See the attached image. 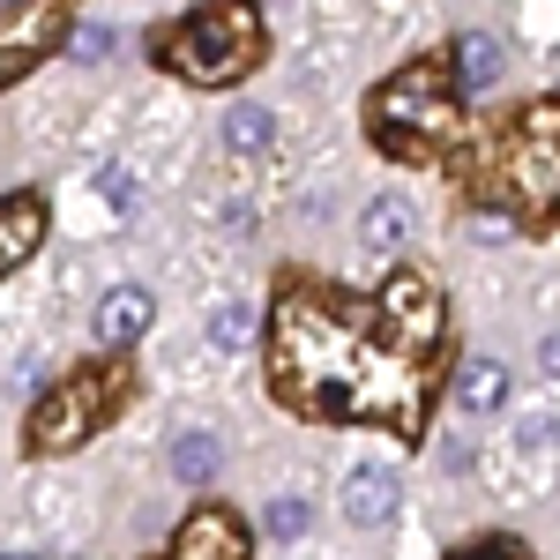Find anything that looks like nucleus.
Masks as SVG:
<instances>
[{
    "instance_id": "2",
    "label": "nucleus",
    "mask_w": 560,
    "mask_h": 560,
    "mask_svg": "<svg viewBox=\"0 0 560 560\" xmlns=\"http://www.w3.org/2000/svg\"><path fill=\"white\" fill-rule=\"evenodd\" d=\"M366 128L388 158H441L456 135H464V83L448 60H411L396 68L374 105H366Z\"/></svg>"
},
{
    "instance_id": "11",
    "label": "nucleus",
    "mask_w": 560,
    "mask_h": 560,
    "mask_svg": "<svg viewBox=\"0 0 560 560\" xmlns=\"http://www.w3.org/2000/svg\"><path fill=\"white\" fill-rule=\"evenodd\" d=\"M217 464H224V448H217L210 427H187L173 441V478L179 486H202V478H217Z\"/></svg>"
},
{
    "instance_id": "20",
    "label": "nucleus",
    "mask_w": 560,
    "mask_h": 560,
    "mask_svg": "<svg viewBox=\"0 0 560 560\" xmlns=\"http://www.w3.org/2000/svg\"><path fill=\"white\" fill-rule=\"evenodd\" d=\"M105 45H113V31H105V23H90V31H75V52H90V60H97Z\"/></svg>"
},
{
    "instance_id": "17",
    "label": "nucleus",
    "mask_w": 560,
    "mask_h": 560,
    "mask_svg": "<svg viewBox=\"0 0 560 560\" xmlns=\"http://www.w3.org/2000/svg\"><path fill=\"white\" fill-rule=\"evenodd\" d=\"M261 530H269V538H300L306 530V501H292V493L269 501V509H261Z\"/></svg>"
},
{
    "instance_id": "5",
    "label": "nucleus",
    "mask_w": 560,
    "mask_h": 560,
    "mask_svg": "<svg viewBox=\"0 0 560 560\" xmlns=\"http://www.w3.org/2000/svg\"><path fill=\"white\" fill-rule=\"evenodd\" d=\"M120 396H128V374H120V366H90V374L52 382L38 396V411H31V427H23L31 456H60V448L90 441V433L113 419V404H120Z\"/></svg>"
},
{
    "instance_id": "19",
    "label": "nucleus",
    "mask_w": 560,
    "mask_h": 560,
    "mask_svg": "<svg viewBox=\"0 0 560 560\" xmlns=\"http://www.w3.org/2000/svg\"><path fill=\"white\" fill-rule=\"evenodd\" d=\"M523 441H530V448H553V441H560L553 411H530V419H523Z\"/></svg>"
},
{
    "instance_id": "6",
    "label": "nucleus",
    "mask_w": 560,
    "mask_h": 560,
    "mask_svg": "<svg viewBox=\"0 0 560 560\" xmlns=\"http://www.w3.org/2000/svg\"><path fill=\"white\" fill-rule=\"evenodd\" d=\"M173 560H247V523L232 509H195L173 538Z\"/></svg>"
},
{
    "instance_id": "14",
    "label": "nucleus",
    "mask_w": 560,
    "mask_h": 560,
    "mask_svg": "<svg viewBox=\"0 0 560 560\" xmlns=\"http://www.w3.org/2000/svg\"><path fill=\"white\" fill-rule=\"evenodd\" d=\"M269 142H277V120H269L261 105H240V113L224 120V150H232V158H261Z\"/></svg>"
},
{
    "instance_id": "15",
    "label": "nucleus",
    "mask_w": 560,
    "mask_h": 560,
    "mask_svg": "<svg viewBox=\"0 0 560 560\" xmlns=\"http://www.w3.org/2000/svg\"><path fill=\"white\" fill-rule=\"evenodd\" d=\"M255 337H261V314H255V306L232 300V306H217V314H210V345L217 351H247Z\"/></svg>"
},
{
    "instance_id": "3",
    "label": "nucleus",
    "mask_w": 560,
    "mask_h": 560,
    "mask_svg": "<svg viewBox=\"0 0 560 560\" xmlns=\"http://www.w3.org/2000/svg\"><path fill=\"white\" fill-rule=\"evenodd\" d=\"M486 179L523 224H560V105H523L486 142Z\"/></svg>"
},
{
    "instance_id": "18",
    "label": "nucleus",
    "mask_w": 560,
    "mask_h": 560,
    "mask_svg": "<svg viewBox=\"0 0 560 560\" xmlns=\"http://www.w3.org/2000/svg\"><path fill=\"white\" fill-rule=\"evenodd\" d=\"M97 195H105V202H120V210H135V195H142V179H135L128 165H105V173H97Z\"/></svg>"
},
{
    "instance_id": "21",
    "label": "nucleus",
    "mask_w": 560,
    "mask_h": 560,
    "mask_svg": "<svg viewBox=\"0 0 560 560\" xmlns=\"http://www.w3.org/2000/svg\"><path fill=\"white\" fill-rule=\"evenodd\" d=\"M471 232H478V247H501V240H509V217H501V224H493V217H478Z\"/></svg>"
},
{
    "instance_id": "7",
    "label": "nucleus",
    "mask_w": 560,
    "mask_h": 560,
    "mask_svg": "<svg viewBox=\"0 0 560 560\" xmlns=\"http://www.w3.org/2000/svg\"><path fill=\"white\" fill-rule=\"evenodd\" d=\"M150 314H158V300L142 292V284H113L105 300H97V345L105 351H128L142 329H150Z\"/></svg>"
},
{
    "instance_id": "10",
    "label": "nucleus",
    "mask_w": 560,
    "mask_h": 560,
    "mask_svg": "<svg viewBox=\"0 0 560 560\" xmlns=\"http://www.w3.org/2000/svg\"><path fill=\"white\" fill-rule=\"evenodd\" d=\"M359 240H366L374 255H396V247L411 240V202H404V195H374V202L359 210Z\"/></svg>"
},
{
    "instance_id": "22",
    "label": "nucleus",
    "mask_w": 560,
    "mask_h": 560,
    "mask_svg": "<svg viewBox=\"0 0 560 560\" xmlns=\"http://www.w3.org/2000/svg\"><path fill=\"white\" fill-rule=\"evenodd\" d=\"M538 366H546V374L560 382V337H546V345H538Z\"/></svg>"
},
{
    "instance_id": "1",
    "label": "nucleus",
    "mask_w": 560,
    "mask_h": 560,
    "mask_svg": "<svg viewBox=\"0 0 560 560\" xmlns=\"http://www.w3.org/2000/svg\"><path fill=\"white\" fill-rule=\"evenodd\" d=\"M441 337L448 306L419 269H396L382 292L284 284L269 306V388L300 419L419 441L441 388Z\"/></svg>"
},
{
    "instance_id": "12",
    "label": "nucleus",
    "mask_w": 560,
    "mask_h": 560,
    "mask_svg": "<svg viewBox=\"0 0 560 560\" xmlns=\"http://www.w3.org/2000/svg\"><path fill=\"white\" fill-rule=\"evenodd\" d=\"M456 388H464V404H471L478 419H493V411L509 404V366H501V359H471Z\"/></svg>"
},
{
    "instance_id": "4",
    "label": "nucleus",
    "mask_w": 560,
    "mask_h": 560,
    "mask_svg": "<svg viewBox=\"0 0 560 560\" xmlns=\"http://www.w3.org/2000/svg\"><path fill=\"white\" fill-rule=\"evenodd\" d=\"M158 60H165L173 75H187V83H202V90L240 83V75L261 60V15H255V0H210V8L179 15L173 31L158 38Z\"/></svg>"
},
{
    "instance_id": "16",
    "label": "nucleus",
    "mask_w": 560,
    "mask_h": 560,
    "mask_svg": "<svg viewBox=\"0 0 560 560\" xmlns=\"http://www.w3.org/2000/svg\"><path fill=\"white\" fill-rule=\"evenodd\" d=\"M45 31H52L45 15H31V31H0V83L31 68V52H38V45H45Z\"/></svg>"
},
{
    "instance_id": "8",
    "label": "nucleus",
    "mask_w": 560,
    "mask_h": 560,
    "mask_svg": "<svg viewBox=\"0 0 560 560\" xmlns=\"http://www.w3.org/2000/svg\"><path fill=\"white\" fill-rule=\"evenodd\" d=\"M345 516L359 523V530H382V523L396 516V471H382V464H359V471L345 478Z\"/></svg>"
},
{
    "instance_id": "13",
    "label": "nucleus",
    "mask_w": 560,
    "mask_h": 560,
    "mask_svg": "<svg viewBox=\"0 0 560 560\" xmlns=\"http://www.w3.org/2000/svg\"><path fill=\"white\" fill-rule=\"evenodd\" d=\"M456 83H464V90H493V83H501V45L486 38V31L456 38Z\"/></svg>"
},
{
    "instance_id": "23",
    "label": "nucleus",
    "mask_w": 560,
    "mask_h": 560,
    "mask_svg": "<svg viewBox=\"0 0 560 560\" xmlns=\"http://www.w3.org/2000/svg\"><path fill=\"white\" fill-rule=\"evenodd\" d=\"M464 560H530V553H516V546H478V553H464Z\"/></svg>"
},
{
    "instance_id": "9",
    "label": "nucleus",
    "mask_w": 560,
    "mask_h": 560,
    "mask_svg": "<svg viewBox=\"0 0 560 560\" xmlns=\"http://www.w3.org/2000/svg\"><path fill=\"white\" fill-rule=\"evenodd\" d=\"M38 240H45V202L38 195H8V202H0V277L31 255Z\"/></svg>"
},
{
    "instance_id": "24",
    "label": "nucleus",
    "mask_w": 560,
    "mask_h": 560,
    "mask_svg": "<svg viewBox=\"0 0 560 560\" xmlns=\"http://www.w3.org/2000/svg\"><path fill=\"white\" fill-rule=\"evenodd\" d=\"M0 8H15V0H0Z\"/></svg>"
}]
</instances>
